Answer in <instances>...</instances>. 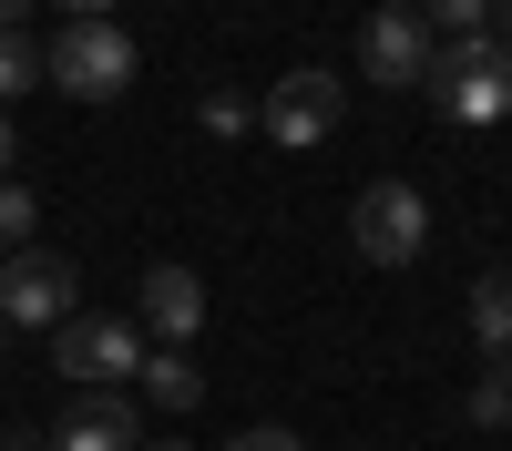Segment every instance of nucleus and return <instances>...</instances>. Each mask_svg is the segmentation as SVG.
Here are the masks:
<instances>
[{"instance_id":"obj_1","label":"nucleus","mask_w":512,"mask_h":451,"mask_svg":"<svg viewBox=\"0 0 512 451\" xmlns=\"http://www.w3.org/2000/svg\"><path fill=\"white\" fill-rule=\"evenodd\" d=\"M431 103L451 123H512V41L502 31H472V41H431Z\"/></svg>"},{"instance_id":"obj_2","label":"nucleus","mask_w":512,"mask_h":451,"mask_svg":"<svg viewBox=\"0 0 512 451\" xmlns=\"http://www.w3.org/2000/svg\"><path fill=\"white\" fill-rule=\"evenodd\" d=\"M41 82H62L72 103H123V93H134V31H113V21H72L52 52H41Z\"/></svg>"},{"instance_id":"obj_3","label":"nucleus","mask_w":512,"mask_h":451,"mask_svg":"<svg viewBox=\"0 0 512 451\" xmlns=\"http://www.w3.org/2000/svg\"><path fill=\"white\" fill-rule=\"evenodd\" d=\"M349 246H359L369 267H410L420 246H431V205H420V185H400V175L359 185V205H349Z\"/></svg>"},{"instance_id":"obj_4","label":"nucleus","mask_w":512,"mask_h":451,"mask_svg":"<svg viewBox=\"0 0 512 451\" xmlns=\"http://www.w3.org/2000/svg\"><path fill=\"white\" fill-rule=\"evenodd\" d=\"M62 318H72V257L11 246L0 257V328H62Z\"/></svg>"},{"instance_id":"obj_5","label":"nucleus","mask_w":512,"mask_h":451,"mask_svg":"<svg viewBox=\"0 0 512 451\" xmlns=\"http://www.w3.org/2000/svg\"><path fill=\"white\" fill-rule=\"evenodd\" d=\"M359 72L390 82V93H400V82H420V72H431V21L400 11V0H379V11L359 21Z\"/></svg>"},{"instance_id":"obj_6","label":"nucleus","mask_w":512,"mask_h":451,"mask_svg":"<svg viewBox=\"0 0 512 451\" xmlns=\"http://www.w3.org/2000/svg\"><path fill=\"white\" fill-rule=\"evenodd\" d=\"M256 123H267L277 144H328L338 134V72H318V62H297L267 103H256Z\"/></svg>"},{"instance_id":"obj_7","label":"nucleus","mask_w":512,"mask_h":451,"mask_svg":"<svg viewBox=\"0 0 512 451\" xmlns=\"http://www.w3.org/2000/svg\"><path fill=\"white\" fill-rule=\"evenodd\" d=\"M52 359H62V380H123V369H144V339L123 318H62Z\"/></svg>"},{"instance_id":"obj_8","label":"nucleus","mask_w":512,"mask_h":451,"mask_svg":"<svg viewBox=\"0 0 512 451\" xmlns=\"http://www.w3.org/2000/svg\"><path fill=\"white\" fill-rule=\"evenodd\" d=\"M144 328H154V339H195V328H205L195 267H144Z\"/></svg>"},{"instance_id":"obj_9","label":"nucleus","mask_w":512,"mask_h":451,"mask_svg":"<svg viewBox=\"0 0 512 451\" xmlns=\"http://www.w3.org/2000/svg\"><path fill=\"white\" fill-rule=\"evenodd\" d=\"M52 441L62 451H144V421H134V400H72Z\"/></svg>"},{"instance_id":"obj_10","label":"nucleus","mask_w":512,"mask_h":451,"mask_svg":"<svg viewBox=\"0 0 512 451\" xmlns=\"http://www.w3.org/2000/svg\"><path fill=\"white\" fill-rule=\"evenodd\" d=\"M472 349H512V267H492V277H472Z\"/></svg>"},{"instance_id":"obj_11","label":"nucleus","mask_w":512,"mask_h":451,"mask_svg":"<svg viewBox=\"0 0 512 451\" xmlns=\"http://www.w3.org/2000/svg\"><path fill=\"white\" fill-rule=\"evenodd\" d=\"M31 82H41V41L31 31H0V103H21Z\"/></svg>"},{"instance_id":"obj_12","label":"nucleus","mask_w":512,"mask_h":451,"mask_svg":"<svg viewBox=\"0 0 512 451\" xmlns=\"http://www.w3.org/2000/svg\"><path fill=\"white\" fill-rule=\"evenodd\" d=\"M144 390H154L164 410H195V400H205V380H195V359H144Z\"/></svg>"},{"instance_id":"obj_13","label":"nucleus","mask_w":512,"mask_h":451,"mask_svg":"<svg viewBox=\"0 0 512 451\" xmlns=\"http://www.w3.org/2000/svg\"><path fill=\"white\" fill-rule=\"evenodd\" d=\"M420 21H431L441 41H472V31L492 21V0H420Z\"/></svg>"},{"instance_id":"obj_14","label":"nucleus","mask_w":512,"mask_h":451,"mask_svg":"<svg viewBox=\"0 0 512 451\" xmlns=\"http://www.w3.org/2000/svg\"><path fill=\"white\" fill-rule=\"evenodd\" d=\"M195 123H205L216 144H236L246 123H256V103H246V93H205V103H195Z\"/></svg>"},{"instance_id":"obj_15","label":"nucleus","mask_w":512,"mask_h":451,"mask_svg":"<svg viewBox=\"0 0 512 451\" xmlns=\"http://www.w3.org/2000/svg\"><path fill=\"white\" fill-rule=\"evenodd\" d=\"M11 246H31V195L0 175V257H11Z\"/></svg>"},{"instance_id":"obj_16","label":"nucleus","mask_w":512,"mask_h":451,"mask_svg":"<svg viewBox=\"0 0 512 451\" xmlns=\"http://www.w3.org/2000/svg\"><path fill=\"white\" fill-rule=\"evenodd\" d=\"M472 431H512V390L502 380H472Z\"/></svg>"},{"instance_id":"obj_17","label":"nucleus","mask_w":512,"mask_h":451,"mask_svg":"<svg viewBox=\"0 0 512 451\" xmlns=\"http://www.w3.org/2000/svg\"><path fill=\"white\" fill-rule=\"evenodd\" d=\"M226 451H308V441H297V431H277V421H256V431H236Z\"/></svg>"},{"instance_id":"obj_18","label":"nucleus","mask_w":512,"mask_h":451,"mask_svg":"<svg viewBox=\"0 0 512 451\" xmlns=\"http://www.w3.org/2000/svg\"><path fill=\"white\" fill-rule=\"evenodd\" d=\"M0 451H52V431H31V421H11V431H0Z\"/></svg>"},{"instance_id":"obj_19","label":"nucleus","mask_w":512,"mask_h":451,"mask_svg":"<svg viewBox=\"0 0 512 451\" xmlns=\"http://www.w3.org/2000/svg\"><path fill=\"white\" fill-rule=\"evenodd\" d=\"M62 11H82V21H113V0H62Z\"/></svg>"},{"instance_id":"obj_20","label":"nucleus","mask_w":512,"mask_h":451,"mask_svg":"<svg viewBox=\"0 0 512 451\" xmlns=\"http://www.w3.org/2000/svg\"><path fill=\"white\" fill-rule=\"evenodd\" d=\"M21 11H31V0H0V31H21Z\"/></svg>"},{"instance_id":"obj_21","label":"nucleus","mask_w":512,"mask_h":451,"mask_svg":"<svg viewBox=\"0 0 512 451\" xmlns=\"http://www.w3.org/2000/svg\"><path fill=\"white\" fill-rule=\"evenodd\" d=\"M0 175H11V123H0Z\"/></svg>"},{"instance_id":"obj_22","label":"nucleus","mask_w":512,"mask_h":451,"mask_svg":"<svg viewBox=\"0 0 512 451\" xmlns=\"http://www.w3.org/2000/svg\"><path fill=\"white\" fill-rule=\"evenodd\" d=\"M492 380H502V390H512V349H502V369H492Z\"/></svg>"},{"instance_id":"obj_23","label":"nucleus","mask_w":512,"mask_h":451,"mask_svg":"<svg viewBox=\"0 0 512 451\" xmlns=\"http://www.w3.org/2000/svg\"><path fill=\"white\" fill-rule=\"evenodd\" d=\"M144 451H185V441H144Z\"/></svg>"},{"instance_id":"obj_24","label":"nucleus","mask_w":512,"mask_h":451,"mask_svg":"<svg viewBox=\"0 0 512 451\" xmlns=\"http://www.w3.org/2000/svg\"><path fill=\"white\" fill-rule=\"evenodd\" d=\"M502 31H512V0H502Z\"/></svg>"}]
</instances>
